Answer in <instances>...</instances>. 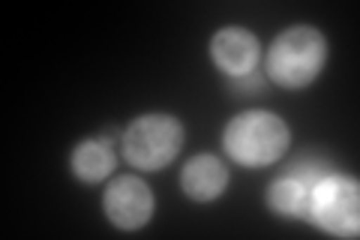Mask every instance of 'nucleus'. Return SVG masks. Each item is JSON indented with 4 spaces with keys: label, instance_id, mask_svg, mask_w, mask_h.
<instances>
[{
    "label": "nucleus",
    "instance_id": "nucleus-1",
    "mask_svg": "<svg viewBox=\"0 0 360 240\" xmlns=\"http://www.w3.org/2000/svg\"><path fill=\"white\" fill-rule=\"evenodd\" d=\"M328 63V39L309 25L285 27L270 42L264 57V72L270 82L285 90H303L321 75Z\"/></svg>",
    "mask_w": 360,
    "mask_h": 240
},
{
    "label": "nucleus",
    "instance_id": "nucleus-2",
    "mask_svg": "<svg viewBox=\"0 0 360 240\" xmlns=\"http://www.w3.org/2000/svg\"><path fill=\"white\" fill-rule=\"evenodd\" d=\"M291 144L285 120L274 111H243L222 130V147L229 159L243 168H264L283 159Z\"/></svg>",
    "mask_w": 360,
    "mask_h": 240
},
{
    "label": "nucleus",
    "instance_id": "nucleus-3",
    "mask_svg": "<svg viewBox=\"0 0 360 240\" xmlns=\"http://www.w3.org/2000/svg\"><path fill=\"white\" fill-rule=\"evenodd\" d=\"M184 139H186L184 123L174 114L150 111L129 120V127L120 132V151L132 168L162 171L168 163L177 159Z\"/></svg>",
    "mask_w": 360,
    "mask_h": 240
},
{
    "label": "nucleus",
    "instance_id": "nucleus-4",
    "mask_svg": "<svg viewBox=\"0 0 360 240\" xmlns=\"http://www.w3.org/2000/svg\"><path fill=\"white\" fill-rule=\"evenodd\" d=\"M307 222L328 232L333 237H357L360 234V189L354 177L324 175L309 189Z\"/></svg>",
    "mask_w": 360,
    "mask_h": 240
},
{
    "label": "nucleus",
    "instance_id": "nucleus-5",
    "mask_svg": "<svg viewBox=\"0 0 360 240\" xmlns=\"http://www.w3.org/2000/svg\"><path fill=\"white\" fill-rule=\"evenodd\" d=\"M156 198L150 187L135 175L115 177L103 192V213L120 232H139L153 220Z\"/></svg>",
    "mask_w": 360,
    "mask_h": 240
},
{
    "label": "nucleus",
    "instance_id": "nucleus-6",
    "mask_svg": "<svg viewBox=\"0 0 360 240\" xmlns=\"http://www.w3.org/2000/svg\"><path fill=\"white\" fill-rule=\"evenodd\" d=\"M210 61L225 78H238L252 72L262 61L258 37L246 27H222L210 37Z\"/></svg>",
    "mask_w": 360,
    "mask_h": 240
},
{
    "label": "nucleus",
    "instance_id": "nucleus-7",
    "mask_svg": "<svg viewBox=\"0 0 360 240\" xmlns=\"http://www.w3.org/2000/svg\"><path fill=\"white\" fill-rule=\"evenodd\" d=\"M229 165L213 153H198L193 159H186V165L180 168V189L189 201L210 204L222 198V192L229 189Z\"/></svg>",
    "mask_w": 360,
    "mask_h": 240
},
{
    "label": "nucleus",
    "instance_id": "nucleus-8",
    "mask_svg": "<svg viewBox=\"0 0 360 240\" xmlns=\"http://www.w3.org/2000/svg\"><path fill=\"white\" fill-rule=\"evenodd\" d=\"M115 139L108 135H96V139H84L72 147L70 153V168L82 184H103V180L115 171L117 156L111 151Z\"/></svg>",
    "mask_w": 360,
    "mask_h": 240
},
{
    "label": "nucleus",
    "instance_id": "nucleus-9",
    "mask_svg": "<svg viewBox=\"0 0 360 240\" xmlns=\"http://www.w3.org/2000/svg\"><path fill=\"white\" fill-rule=\"evenodd\" d=\"M309 184H303L297 175H279L274 184L267 187V208L283 220H303L307 222V210H309Z\"/></svg>",
    "mask_w": 360,
    "mask_h": 240
},
{
    "label": "nucleus",
    "instance_id": "nucleus-10",
    "mask_svg": "<svg viewBox=\"0 0 360 240\" xmlns=\"http://www.w3.org/2000/svg\"><path fill=\"white\" fill-rule=\"evenodd\" d=\"M229 90L234 96H252V94H262L264 90V75L252 70V72H246V75H238V78H229Z\"/></svg>",
    "mask_w": 360,
    "mask_h": 240
}]
</instances>
